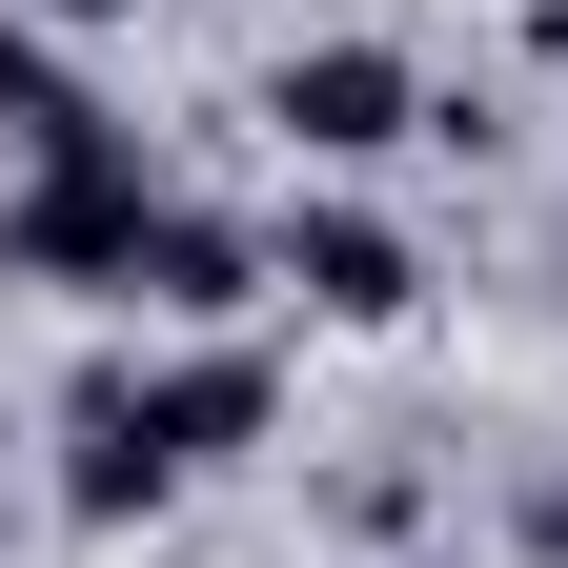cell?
Instances as JSON below:
<instances>
[{"label":"cell","instance_id":"obj_5","mask_svg":"<svg viewBox=\"0 0 568 568\" xmlns=\"http://www.w3.org/2000/svg\"><path fill=\"white\" fill-rule=\"evenodd\" d=\"M284 284V244H244L224 203H163V224H142V284L122 305H163V325H224V305H264Z\"/></svg>","mask_w":568,"mask_h":568},{"label":"cell","instance_id":"obj_2","mask_svg":"<svg viewBox=\"0 0 568 568\" xmlns=\"http://www.w3.org/2000/svg\"><path fill=\"white\" fill-rule=\"evenodd\" d=\"M264 122H284V163H386V142H426V61L366 41V21H325V41L264 61Z\"/></svg>","mask_w":568,"mask_h":568},{"label":"cell","instance_id":"obj_9","mask_svg":"<svg viewBox=\"0 0 568 568\" xmlns=\"http://www.w3.org/2000/svg\"><path fill=\"white\" fill-rule=\"evenodd\" d=\"M61 21H142V0H61Z\"/></svg>","mask_w":568,"mask_h":568},{"label":"cell","instance_id":"obj_7","mask_svg":"<svg viewBox=\"0 0 568 568\" xmlns=\"http://www.w3.org/2000/svg\"><path fill=\"white\" fill-rule=\"evenodd\" d=\"M61 122H82V82H61V41H41V21H0V163H41Z\"/></svg>","mask_w":568,"mask_h":568},{"label":"cell","instance_id":"obj_11","mask_svg":"<svg viewBox=\"0 0 568 568\" xmlns=\"http://www.w3.org/2000/svg\"><path fill=\"white\" fill-rule=\"evenodd\" d=\"M0 447H21V426H0Z\"/></svg>","mask_w":568,"mask_h":568},{"label":"cell","instance_id":"obj_8","mask_svg":"<svg viewBox=\"0 0 568 568\" xmlns=\"http://www.w3.org/2000/svg\"><path fill=\"white\" fill-rule=\"evenodd\" d=\"M528 548H548V568H568V467H548V487H528Z\"/></svg>","mask_w":568,"mask_h":568},{"label":"cell","instance_id":"obj_1","mask_svg":"<svg viewBox=\"0 0 568 568\" xmlns=\"http://www.w3.org/2000/svg\"><path fill=\"white\" fill-rule=\"evenodd\" d=\"M142 224H163V163H142V122H61L41 163H21V203H0V284H61V305H122L142 284Z\"/></svg>","mask_w":568,"mask_h":568},{"label":"cell","instance_id":"obj_3","mask_svg":"<svg viewBox=\"0 0 568 568\" xmlns=\"http://www.w3.org/2000/svg\"><path fill=\"white\" fill-rule=\"evenodd\" d=\"M163 487H183V447L142 426V366H82V386H61V508H82V528H142Z\"/></svg>","mask_w":568,"mask_h":568},{"label":"cell","instance_id":"obj_4","mask_svg":"<svg viewBox=\"0 0 568 568\" xmlns=\"http://www.w3.org/2000/svg\"><path fill=\"white\" fill-rule=\"evenodd\" d=\"M284 284H305L325 325H406L426 305V244L386 224V203H284Z\"/></svg>","mask_w":568,"mask_h":568},{"label":"cell","instance_id":"obj_10","mask_svg":"<svg viewBox=\"0 0 568 568\" xmlns=\"http://www.w3.org/2000/svg\"><path fill=\"white\" fill-rule=\"evenodd\" d=\"M548 61H568V0H548Z\"/></svg>","mask_w":568,"mask_h":568},{"label":"cell","instance_id":"obj_6","mask_svg":"<svg viewBox=\"0 0 568 568\" xmlns=\"http://www.w3.org/2000/svg\"><path fill=\"white\" fill-rule=\"evenodd\" d=\"M142 426H163L183 467H224V447L284 426V366H264V345H183V366H142Z\"/></svg>","mask_w":568,"mask_h":568}]
</instances>
